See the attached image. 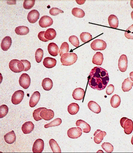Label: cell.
<instances>
[{
	"label": "cell",
	"instance_id": "34",
	"mask_svg": "<svg viewBox=\"0 0 133 153\" xmlns=\"http://www.w3.org/2000/svg\"><path fill=\"white\" fill-rule=\"evenodd\" d=\"M80 38L82 42L84 43H87L90 42L92 39V36L91 35L87 32H83L80 34Z\"/></svg>",
	"mask_w": 133,
	"mask_h": 153
},
{
	"label": "cell",
	"instance_id": "9",
	"mask_svg": "<svg viewBox=\"0 0 133 153\" xmlns=\"http://www.w3.org/2000/svg\"><path fill=\"white\" fill-rule=\"evenodd\" d=\"M44 148V143L43 140L38 139L36 140L33 144V153H42Z\"/></svg>",
	"mask_w": 133,
	"mask_h": 153
},
{
	"label": "cell",
	"instance_id": "12",
	"mask_svg": "<svg viewBox=\"0 0 133 153\" xmlns=\"http://www.w3.org/2000/svg\"><path fill=\"white\" fill-rule=\"evenodd\" d=\"M40 116L42 119L45 120L49 121L51 120L54 116V113L53 111L47 109H43L40 113Z\"/></svg>",
	"mask_w": 133,
	"mask_h": 153
},
{
	"label": "cell",
	"instance_id": "2",
	"mask_svg": "<svg viewBox=\"0 0 133 153\" xmlns=\"http://www.w3.org/2000/svg\"><path fill=\"white\" fill-rule=\"evenodd\" d=\"M78 56L74 53H66L63 54L61 58V61L63 65L69 66L76 62Z\"/></svg>",
	"mask_w": 133,
	"mask_h": 153
},
{
	"label": "cell",
	"instance_id": "23",
	"mask_svg": "<svg viewBox=\"0 0 133 153\" xmlns=\"http://www.w3.org/2000/svg\"><path fill=\"white\" fill-rule=\"evenodd\" d=\"M108 22L110 27L114 29H117L119 25V20L116 15H111L108 16Z\"/></svg>",
	"mask_w": 133,
	"mask_h": 153
},
{
	"label": "cell",
	"instance_id": "30",
	"mask_svg": "<svg viewBox=\"0 0 133 153\" xmlns=\"http://www.w3.org/2000/svg\"><path fill=\"white\" fill-rule=\"evenodd\" d=\"M56 32L52 28H50L46 30L45 33V38L49 40H52L56 36Z\"/></svg>",
	"mask_w": 133,
	"mask_h": 153
},
{
	"label": "cell",
	"instance_id": "31",
	"mask_svg": "<svg viewBox=\"0 0 133 153\" xmlns=\"http://www.w3.org/2000/svg\"><path fill=\"white\" fill-rule=\"evenodd\" d=\"M111 106L113 108H117L121 103V98L118 95L115 94L112 96L111 100Z\"/></svg>",
	"mask_w": 133,
	"mask_h": 153
},
{
	"label": "cell",
	"instance_id": "4",
	"mask_svg": "<svg viewBox=\"0 0 133 153\" xmlns=\"http://www.w3.org/2000/svg\"><path fill=\"white\" fill-rule=\"evenodd\" d=\"M121 126L124 129V132L129 135L132 133L133 131V122L131 119L126 117L121 118L120 121Z\"/></svg>",
	"mask_w": 133,
	"mask_h": 153
},
{
	"label": "cell",
	"instance_id": "19",
	"mask_svg": "<svg viewBox=\"0 0 133 153\" xmlns=\"http://www.w3.org/2000/svg\"><path fill=\"white\" fill-rule=\"evenodd\" d=\"M34 128V125L31 121L25 122L22 125V130L24 134H28L33 131Z\"/></svg>",
	"mask_w": 133,
	"mask_h": 153
},
{
	"label": "cell",
	"instance_id": "50",
	"mask_svg": "<svg viewBox=\"0 0 133 153\" xmlns=\"http://www.w3.org/2000/svg\"><path fill=\"white\" fill-rule=\"evenodd\" d=\"M131 16L132 19V20H133V11H132V12H131Z\"/></svg>",
	"mask_w": 133,
	"mask_h": 153
},
{
	"label": "cell",
	"instance_id": "6",
	"mask_svg": "<svg viewBox=\"0 0 133 153\" xmlns=\"http://www.w3.org/2000/svg\"><path fill=\"white\" fill-rule=\"evenodd\" d=\"M31 82L30 77L26 73H23L19 78V84L25 89H28L29 88Z\"/></svg>",
	"mask_w": 133,
	"mask_h": 153
},
{
	"label": "cell",
	"instance_id": "48",
	"mask_svg": "<svg viewBox=\"0 0 133 153\" xmlns=\"http://www.w3.org/2000/svg\"><path fill=\"white\" fill-rule=\"evenodd\" d=\"M130 79L133 82V71L130 73Z\"/></svg>",
	"mask_w": 133,
	"mask_h": 153
},
{
	"label": "cell",
	"instance_id": "36",
	"mask_svg": "<svg viewBox=\"0 0 133 153\" xmlns=\"http://www.w3.org/2000/svg\"><path fill=\"white\" fill-rule=\"evenodd\" d=\"M62 122V121L61 119L60 118H57L52 121L51 123L45 125L44 127L45 128H50V127L57 126L60 125Z\"/></svg>",
	"mask_w": 133,
	"mask_h": 153
},
{
	"label": "cell",
	"instance_id": "3",
	"mask_svg": "<svg viewBox=\"0 0 133 153\" xmlns=\"http://www.w3.org/2000/svg\"><path fill=\"white\" fill-rule=\"evenodd\" d=\"M10 70L15 73H20L24 71V65L21 60L13 59L10 62L9 64Z\"/></svg>",
	"mask_w": 133,
	"mask_h": 153
},
{
	"label": "cell",
	"instance_id": "41",
	"mask_svg": "<svg viewBox=\"0 0 133 153\" xmlns=\"http://www.w3.org/2000/svg\"><path fill=\"white\" fill-rule=\"evenodd\" d=\"M35 3V0H25L23 3V7L26 10H29L34 6Z\"/></svg>",
	"mask_w": 133,
	"mask_h": 153
},
{
	"label": "cell",
	"instance_id": "46",
	"mask_svg": "<svg viewBox=\"0 0 133 153\" xmlns=\"http://www.w3.org/2000/svg\"><path fill=\"white\" fill-rule=\"evenodd\" d=\"M45 32H46V31H45L40 32V33H38L37 36H38L39 39L40 40L42 41V42H49V40L45 38Z\"/></svg>",
	"mask_w": 133,
	"mask_h": 153
},
{
	"label": "cell",
	"instance_id": "7",
	"mask_svg": "<svg viewBox=\"0 0 133 153\" xmlns=\"http://www.w3.org/2000/svg\"><path fill=\"white\" fill-rule=\"evenodd\" d=\"M24 96V92L22 90L15 91L11 97V102L14 105L20 104L22 101Z\"/></svg>",
	"mask_w": 133,
	"mask_h": 153
},
{
	"label": "cell",
	"instance_id": "1",
	"mask_svg": "<svg viewBox=\"0 0 133 153\" xmlns=\"http://www.w3.org/2000/svg\"><path fill=\"white\" fill-rule=\"evenodd\" d=\"M88 83L93 89L102 91L105 89L109 81L108 72L100 67H95L88 77Z\"/></svg>",
	"mask_w": 133,
	"mask_h": 153
},
{
	"label": "cell",
	"instance_id": "8",
	"mask_svg": "<svg viewBox=\"0 0 133 153\" xmlns=\"http://www.w3.org/2000/svg\"><path fill=\"white\" fill-rule=\"evenodd\" d=\"M82 129L79 127L72 128L68 130L67 135L69 138L77 139L81 137L82 134Z\"/></svg>",
	"mask_w": 133,
	"mask_h": 153
},
{
	"label": "cell",
	"instance_id": "44",
	"mask_svg": "<svg viewBox=\"0 0 133 153\" xmlns=\"http://www.w3.org/2000/svg\"><path fill=\"white\" fill-rule=\"evenodd\" d=\"M64 13V11L57 7H53L50 9L49 11L50 15L52 16H56L59 13Z\"/></svg>",
	"mask_w": 133,
	"mask_h": 153
},
{
	"label": "cell",
	"instance_id": "38",
	"mask_svg": "<svg viewBox=\"0 0 133 153\" xmlns=\"http://www.w3.org/2000/svg\"><path fill=\"white\" fill-rule=\"evenodd\" d=\"M46 108H40L34 110L33 112V117L35 120L38 121L42 120V119L40 116V113L43 110Z\"/></svg>",
	"mask_w": 133,
	"mask_h": 153
},
{
	"label": "cell",
	"instance_id": "43",
	"mask_svg": "<svg viewBox=\"0 0 133 153\" xmlns=\"http://www.w3.org/2000/svg\"><path fill=\"white\" fill-rule=\"evenodd\" d=\"M69 41L74 47L76 48L79 47L80 44L79 40L76 36H71L69 37Z\"/></svg>",
	"mask_w": 133,
	"mask_h": 153
},
{
	"label": "cell",
	"instance_id": "49",
	"mask_svg": "<svg viewBox=\"0 0 133 153\" xmlns=\"http://www.w3.org/2000/svg\"><path fill=\"white\" fill-rule=\"evenodd\" d=\"M130 6H131L132 8L133 9V0H131L130 1Z\"/></svg>",
	"mask_w": 133,
	"mask_h": 153
},
{
	"label": "cell",
	"instance_id": "15",
	"mask_svg": "<svg viewBox=\"0 0 133 153\" xmlns=\"http://www.w3.org/2000/svg\"><path fill=\"white\" fill-rule=\"evenodd\" d=\"M76 126L79 127L84 133H89L91 131V128L89 124L82 120H78L76 123Z\"/></svg>",
	"mask_w": 133,
	"mask_h": 153
},
{
	"label": "cell",
	"instance_id": "51",
	"mask_svg": "<svg viewBox=\"0 0 133 153\" xmlns=\"http://www.w3.org/2000/svg\"><path fill=\"white\" fill-rule=\"evenodd\" d=\"M131 143H132V145H133V136H132V137Z\"/></svg>",
	"mask_w": 133,
	"mask_h": 153
},
{
	"label": "cell",
	"instance_id": "18",
	"mask_svg": "<svg viewBox=\"0 0 133 153\" xmlns=\"http://www.w3.org/2000/svg\"><path fill=\"white\" fill-rule=\"evenodd\" d=\"M85 91L81 88H76L73 91L72 96L73 98L76 100H83L85 95Z\"/></svg>",
	"mask_w": 133,
	"mask_h": 153
},
{
	"label": "cell",
	"instance_id": "17",
	"mask_svg": "<svg viewBox=\"0 0 133 153\" xmlns=\"http://www.w3.org/2000/svg\"><path fill=\"white\" fill-rule=\"evenodd\" d=\"M12 39L11 37L7 36L2 40L1 43V48L3 51H8L12 44Z\"/></svg>",
	"mask_w": 133,
	"mask_h": 153
},
{
	"label": "cell",
	"instance_id": "24",
	"mask_svg": "<svg viewBox=\"0 0 133 153\" xmlns=\"http://www.w3.org/2000/svg\"><path fill=\"white\" fill-rule=\"evenodd\" d=\"M103 54L100 52H96L93 56V63L98 65H101L102 64L104 60Z\"/></svg>",
	"mask_w": 133,
	"mask_h": 153
},
{
	"label": "cell",
	"instance_id": "29",
	"mask_svg": "<svg viewBox=\"0 0 133 153\" xmlns=\"http://www.w3.org/2000/svg\"><path fill=\"white\" fill-rule=\"evenodd\" d=\"M15 32L16 34L19 35H26L29 33V29L28 27L25 26H20L16 28Z\"/></svg>",
	"mask_w": 133,
	"mask_h": 153
},
{
	"label": "cell",
	"instance_id": "16",
	"mask_svg": "<svg viewBox=\"0 0 133 153\" xmlns=\"http://www.w3.org/2000/svg\"><path fill=\"white\" fill-rule=\"evenodd\" d=\"M106 134L107 133L99 129L97 130L94 134V141L95 143L98 144L100 143Z\"/></svg>",
	"mask_w": 133,
	"mask_h": 153
},
{
	"label": "cell",
	"instance_id": "21",
	"mask_svg": "<svg viewBox=\"0 0 133 153\" xmlns=\"http://www.w3.org/2000/svg\"><path fill=\"white\" fill-rule=\"evenodd\" d=\"M56 60L52 58L47 57L44 59L43 64L45 67L47 68H52L56 65Z\"/></svg>",
	"mask_w": 133,
	"mask_h": 153
},
{
	"label": "cell",
	"instance_id": "25",
	"mask_svg": "<svg viewBox=\"0 0 133 153\" xmlns=\"http://www.w3.org/2000/svg\"><path fill=\"white\" fill-rule=\"evenodd\" d=\"M88 107L90 110L95 114H99L101 111L100 106L95 101H90L88 103Z\"/></svg>",
	"mask_w": 133,
	"mask_h": 153
},
{
	"label": "cell",
	"instance_id": "40",
	"mask_svg": "<svg viewBox=\"0 0 133 153\" xmlns=\"http://www.w3.org/2000/svg\"><path fill=\"white\" fill-rule=\"evenodd\" d=\"M8 107L6 105H3L0 106V118L4 117L8 113Z\"/></svg>",
	"mask_w": 133,
	"mask_h": 153
},
{
	"label": "cell",
	"instance_id": "14",
	"mask_svg": "<svg viewBox=\"0 0 133 153\" xmlns=\"http://www.w3.org/2000/svg\"><path fill=\"white\" fill-rule=\"evenodd\" d=\"M40 94L38 91L34 92L30 99L29 105L31 108H34L37 105L40 98Z\"/></svg>",
	"mask_w": 133,
	"mask_h": 153
},
{
	"label": "cell",
	"instance_id": "27",
	"mask_svg": "<svg viewBox=\"0 0 133 153\" xmlns=\"http://www.w3.org/2000/svg\"><path fill=\"white\" fill-rule=\"evenodd\" d=\"M53 83L49 78H45L42 81V86L43 89L46 91H50L52 88Z\"/></svg>",
	"mask_w": 133,
	"mask_h": 153
},
{
	"label": "cell",
	"instance_id": "5",
	"mask_svg": "<svg viewBox=\"0 0 133 153\" xmlns=\"http://www.w3.org/2000/svg\"><path fill=\"white\" fill-rule=\"evenodd\" d=\"M107 46L106 43L102 39H95L91 44V48L95 51H104L106 48Z\"/></svg>",
	"mask_w": 133,
	"mask_h": 153
},
{
	"label": "cell",
	"instance_id": "11",
	"mask_svg": "<svg viewBox=\"0 0 133 153\" xmlns=\"http://www.w3.org/2000/svg\"><path fill=\"white\" fill-rule=\"evenodd\" d=\"M118 68L122 72H125L128 67V59L126 55H121L118 60Z\"/></svg>",
	"mask_w": 133,
	"mask_h": 153
},
{
	"label": "cell",
	"instance_id": "37",
	"mask_svg": "<svg viewBox=\"0 0 133 153\" xmlns=\"http://www.w3.org/2000/svg\"><path fill=\"white\" fill-rule=\"evenodd\" d=\"M43 55V51L42 49L38 48L36 51L35 57L37 63H40L42 61Z\"/></svg>",
	"mask_w": 133,
	"mask_h": 153
},
{
	"label": "cell",
	"instance_id": "33",
	"mask_svg": "<svg viewBox=\"0 0 133 153\" xmlns=\"http://www.w3.org/2000/svg\"><path fill=\"white\" fill-rule=\"evenodd\" d=\"M72 13L73 16L77 18H83L85 15L84 11L82 9L77 7H75L72 9Z\"/></svg>",
	"mask_w": 133,
	"mask_h": 153
},
{
	"label": "cell",
	"instance_id": "45",
	"mask_svg": "<svg viewBox=\"0 0 133 153\" xmlns=\"http://www.w3.org/2000/svg\"><path fill=\"white\" fill-rule=\"evenodd\" d=\"M21 61L23 62L25 67L24 71H27L31 69V64L30 62L27 60H21Z\"/></svg>",
	"mask_w": 133,
	"mask_h": 153
},
{
	"label": "cell",
	"instance_id": "20",
	"mask_svg": "<svg viewBox=\"0 0 133 153\" xmlns=\"http://www.w3.org/2000/svg\"><path fill=\"white\" fill-rule=\"evenodd\" d=\"M48 51L50 55L53 56H56L59 54V47L56 44L50 43L48 46Z\"/></svg>",
	"mask_w": 133,
	"mask_h": 153
},
{
	"label": "cell",
	"instance_id": "47",
	"mask_svg": "<svg viewBox=\"0 0 133 153\" xmlns=\"http://www.w3.org/2000/svg\"><path fill=\"white\" fill-rule=\"evenodd\" d=\"M114 91V86L113 85L111 84L108 86L106 90V92L108 95H111L113 93Z\"/></svg>",
	"mask_w": 133,
	"mask_h": 153
},
{
	"label": "cell",
	"instance_id": "10",
	"mask_svg": "<svg viewBox=\"0 0 133 153\" xmlns=\"http://www.w3.org/2000/svg\"><path fill=\"white\" fill-rule=\"evenodd\" d=\"M53 24V20L50 16L45 15L42 16L39 21L40 26L42 28H46L50 27Z\"/></svg>",
	"mask_w": 133,
	"mask_h": 153
},
{
	"label": "cell",
	"instance_id": "42",
	"mask_svg": "<svg viewBox=\"0 0 133 153\" xmlns=\"http://www.w3.org/2000/svg\"><path fill=\"white\" fill-rule=\"evenodd\" d=\"M125 36L128 39H133V24L125 31Z\"/></svg>",
	"mask_w": 133,
	"mask_h": 153
},
{
	"label": "cell",
	"instance_id": "28",
	"mask_svg": "<svg viewBox=\"0 0 133 153\" xmlns=\"http://www.w3.org/2000/svg\"><path fill=\"white\" fill-rule=\"evenodd\" d=\"M79 106L75 103H72L68 107V111L70 115H74L77 114L79 110Z\"/></svg>",
	"mask_w": 133,
	"mask_h": 153
},
{
	"label": "cell",
	"instance_id": "32",
	"mask_svg": "<svg viewBox=\"0 0 133 153\" xmlns=\"http://www.w3.org/2000/svg\"><path fill=\"white\" fill-rule=\"evenodd\" d=\"M49 143L50 147L51 148L53 152H61V149L60 147H59L57 142L55 140L52 139L50 140Z\"/></svg>",
	"mask_w": 133,
	"mask_h": 153
},
{
	"label": "cell",
	"instance_id": "35",
	"mask_svg": "<svg viewBox=\"0 0 133 153\" xmlns=\"http://www.w3.org/2000/svg\"><path fill=\"white\" fill-rule=\"evenodd\" d=\"M69 51V45L67 42H64L62 44L60 50H59V55L61 56L64 54L68 53Z\"/></svg>",
	"mask_w": 133,
	"mask_h": 153
},
{
	"label": "cell",
	"instance_id": "13",
	"mask_svg": "<svg viewBox=\"0 0 133 153\" xmlns=\"http://www.w3.org/2000/svg\"><path fill=\"white\" fill-rule=\"evenodd\" d=\"M40 13L37 10H33L30 11L28 15V20L29 22L34 24L38 20L40 17Z\"/></svg>",
	"mask_w": 133,
	"mask_h": 153
},
{
	"label": "cell",
	"instance_id": "22",
	"mask_svg": "<svg viewBox=\"0 0 133 153\" xmlns=\"http://www.w3.org/2000/svg\"><path fill=\"white\" fill-rule=\"evenodd\" d=\"M4 139L6 142L9 144L13 143L16 140V134L14 131H11L5 134L4 136Z\"/></svg>",
	"mask_w": 133,
	"mask_h": 153
},
{
	"label": "cell",
	"instance_id": "26",
	"mask_svg": "<svg viewBox=\"0 0 133 153\" xmlns=\"http://www.w3.org/2000/svg\"><path fill=\"white\" fill-rule=\"evenodd\" d=\"M133 82H132L130 78H127L124 81L122 85V89L123 92H129L132 88Z\"/></svg>",
	"mask_w": 133,
	"mask_h": 153
},
{
	"label": "cell",
	"instance_id": "39",
	"mask_svg": "<svg viewBox=\"0 0 133 153\" xmlns=\"http://www.w3.org/2000/svg\"><path fill=\"white\" fill-rule=\"evenodd\" d=\"M102 147L106 152L108 153H112L113 151L114 147L113 145L109 143H104L101 145Z\"/></svg>",
	"mask_w": 133,
	"mask_h": 153
}]
</instances>
